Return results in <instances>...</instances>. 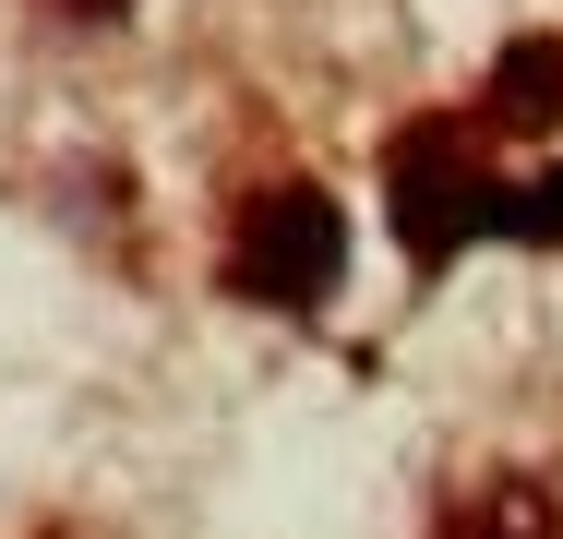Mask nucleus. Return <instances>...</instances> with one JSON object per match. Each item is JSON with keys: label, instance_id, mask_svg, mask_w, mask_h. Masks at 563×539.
I'll return each instance as SVG.
<instances>
[{"label": "nucleus", "instance_id": "nucleus-5", "mask_svg": "<svg viewBox=\"0 0 563 539\" xmlns=\"http://www.w3.org/2000/svg\"><path fill=\"white\" fill-rule=\"evenodd\" d=\"M60 12H73V24H120L132 0H60Z\"/></svg>", "mask_w": 563, "mask_h": 539}, {"label": "nucleus", "instance_id": "nucleus-1", "mask_svg": "<svg viewBox=\"0 0 563 539\" xmlns=\"http://www.w3.org/2000/svg\"><path fill=\"white\" fill-rule=\"evenodd\" d=\"M336 288H347V216H336V193L276 180V193L240 205V228H228V300H252V312H324Z\"/></svg>", "mask_w": 563, "mask_h": 539}, {"label": "nucleus", "instance_id": "nucleus-2", "mask_svg": "<svg viewBox=\"0 0 563 539\" xmlns=\"http://www.w3.org/2000/svg\"><path fill=\"white\" fill-rule=\"evenodd\" d=\"M384 193H396V240H408V264L420 276H444L467 240H492L504 228V193L479 180V156H467V120H420V132H396V168H384Z\"/></svg>", "mask_w": 563, "mask_h": 539}, {"label": "nucleus", "instance_id": "nucleus-4", "mask_svg": "<svg viewBox=\"0 0 563 539\" xmlns=\"http://www.w3.org/2000/svg\"><path fill=\"white\" fill-rule=\"evenodd\" d=\"M492 240H563V168L528 180V193H504V228H492Z\"/></svg>", "mask_w": 563, "mask_h": 539}, {"label": "nucleus", "instance_id": "nucleus-3", "mask_svg": "<svg viewBox=\"0 0 563 539\" xmlns=\"http://www.w3.org/2000/svg\"><path fill=\"white\" fill-rule=\"evenodd\" d=\"M563 120V36H516L479 85V132H540Z\"/></svg>", "mask_w": 563, "mask_h": 539}]
</instances>
